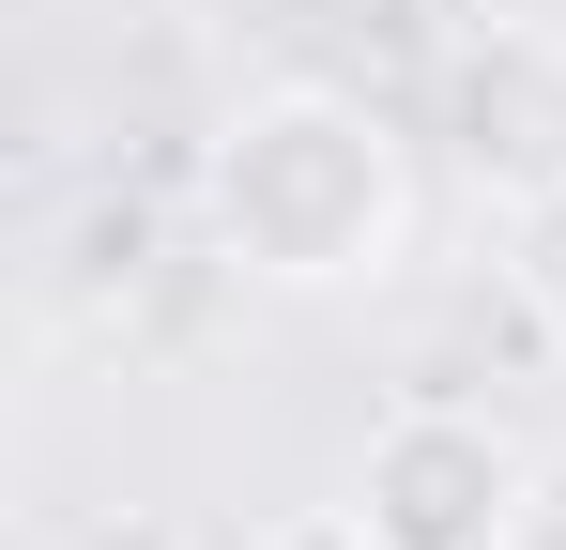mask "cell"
<instances>
[{"label":"cell","mask_w":566,"mask_h":550,"mask_svg":"<svg viewBox=\"0 0 566 550\" xmlns=\"http://www.w3.org/2000/svg\"><path fill=\"white\" fill-rule=\"evenodd\" d=\"M199 230L245 290L353 306L413 261V138L337 77H261L199 154Z\"/></svg>","instance_id":"cell-1"},{"label":"cell","mask_w":566,"mask_h":550,"mask_svg":"<svg viewBox=\"0 0 566 550\" xmlns=\"http://www.w3.org/2000/svg\"><path fill=\"white\" fill-rule=\"evenodd\" d=\"M429 138L474 214H566V15H460L429 62Z\"/></svg>","instance_id":"cell-2"},{"label":"cell","mask_w":566,"mask_h":550,"mask_svg":"<svg viewBox=\"0 0 566 550\" xmlns=\"http://www.w3.org/2000/svg\"><path fill=\"white\" fill-rule=\"evenodd\" d=\"M536 444L474 398H398L368 444H353V505L382 550H521L536 536Z\"/></svg>","instance_id":"cell-3"},{"label":"cell","mask_w":566,"mask_h":550,"mask_svg":"<svg viewBox=\"0 0 566 550\" xmlns=\"http://www.w3.org/2000/svg\"><path fill=\"white\" fill-rule=\"evenodd\" d=\"M230 550H382V536H368V505L337 489V505H276L261 536H230Z\"/></svg>","instance_id":"cell-4"}]
</instances>
